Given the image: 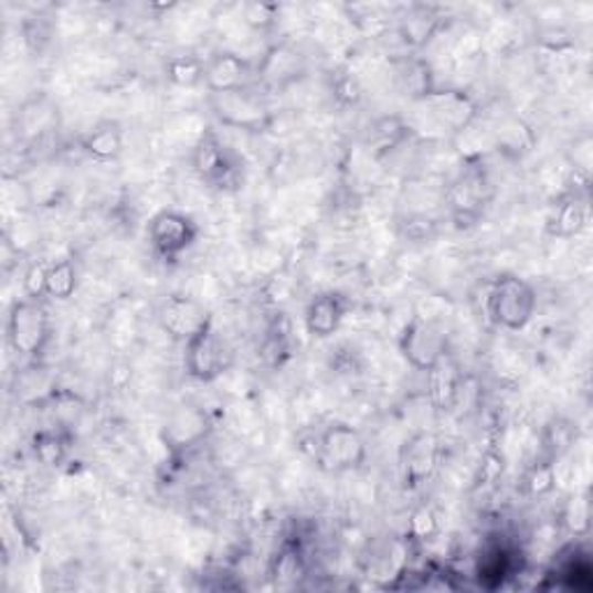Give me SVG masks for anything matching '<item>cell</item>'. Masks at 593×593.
Here are the masks:
<instances>
[{
  "label": "cell",
  "instance_id": "ffe728a7",
  "mask_svg": "<svg viewBox=\"0 0 593 593\" xmlns=\"http://www.w3.org/2000/svg\"><path fill=\"white\" fill-rule=\"evenodd\" d=\"M586 221H589V207L575 193L557 204L550 227H552V234L557 236H578L586 227Z\"/></svg>",
  "mask_w": 593,
  "mask_h": 593
},
{
  "label": "cell",
  "instance_id": "2e32d148",
  "mask_svg": "<svg viewBox=\"0 0 593 593\" xmlns=\"http://www.w3.org/2000/svg\"><path fill=\"white\" fill-rule=\"evenodd\" d=\"M126 147L124 128L116 121H100L82 137V151L96 162H114Z\"/></svg>",
  "mask_w": 593,
  "mask_h": 593
},
{
  "label": "cell",
  "instance_id": "277c9868",
  "mask_svg": "<svg viewBox=\"0 0 593 593\" xmlns=\"http://www.w3.org/2000/svg\"><path fill=\"white\" fill-rule=\"evenodd\" d=\"M209 107L223 126L234 130L265 133L274 121L269 103L251 86L227 93H213V96H209Z\"/></svg>",
  "mask_w": 593,
  "mask_h": 593
},
{
  "label": "cell",
  "instance_id": "d6986e66",
  "mask_svg": "<svg viewBox=\"0 0 593 593\" xmlns=\"http://www.w3.org/2000/svg\"><path fill=\"white\" fill-rule=\"evenodd\" d=\"M80 288V272L75 260L63 257L54 260L46 272V286H44V299L52 301H67L70 297H75Z\"/></svg>",
  "mask_w": 593,
  "mask_h": 593
},
{
  "label": "cell",
  "instance_id": "9c48e42d",
  "mask_svg": "<svg viewBox=\"0 0 593 593\" xmlns=\"http://www.w3.org/2000/svg\"><path fill=\"white\" fill-rule=\"evenodd\" d=\"M441 438L434 432H415L399 449V476L403 489L415 491L434 478L441 464Z\"/></svg>",
  "mask_w": 593,
  "mask_h": 593
},
{
  "label": "cell",
  "instance_id": "9a60e30c",
  "mask_svg": "<svg viewBox=\"0 0 593 593\" xmlns=\"http://www.w3.org/2000/svg\"><path fill=\"white\" fill-rule=\"evenodd\" d=\"M211 432V426L202 411L193 406L177 409L168 422L162 426V441L168 443L172 453H186L195 445H200Z\"/></svg>",
  "mask_w": 593,
  "mask_h": 593
},
{
  "label": "cell",
  "instance_id": "7a4b0ae2",
  "mask_svg": "<svg viewBox=\"0 0 593 593\" xmlns=\"http://www.w3.org/2000/svg\"><path fill=\"white\" fill-rule=\"evenodd\" d=\"M52 339V318L42 299L21 297L8 314V343L19 358L38 360Z\"/></svg>",
  "mask_w": 593,
  "mask_h": 593
},
{
  "label": "cell",
  "instance_id": "ba28073f",
  "mask_svg": "<svg viewBox=\"0 0 593 593\" xmlns=\"http://www.w3.org/2000/svg\"><path fill=\"white\" fill-rule=\"evenodd\" d=\"M449 350L447 335L441 325L413 316L399 337V352L411 369L426 373Z\"/></svg>",
  "mask_w": 593,
  "mask_h": 593
},
{
  "label": "cell",
  "instance_id": "8992f818",
  "mask_svg": "<svg viewBox=\"0 0 593 593\" xmlns=\"http://www.w3.org/2000/svg\"><path fill=\"white\" fill-rule=\"evenodd\" d=\"M149 244L153 253L165 260V263H174L186 251H191L200 236V225L193 216H188L177 209H162L149 221Z\"/></svg>",
  "mask_w": 593,
  "mask_h": 593
},
{
  "label": "cell",
  "instance_id": "44dd1931",
  "mask_svg": "<svg viewBox=\"0 0 593 593\" xmlns=\"http://www.w3.org/2000/svg\"><path fill=\"white\" fill-rule=\"evenodd\" d=\"M304 573H306V561H304V552L299 548V542L286 540L278 548L276 557L272 559V565H269L272 580L280 586H286V584L297 582Z\"/></svg>",
  "mask_w": 593,
  "mask_h": 593
},
{
  "label": "cell",
  "instance_id": "30bf717a",
  "mask_svg": "<svg viewBox=\"0 0 593 593\" xmlns=\"http://www.w3.org/2000/svg\"><path fill=\"white\" fill-rule=\"evenodd\" d=\"M158 325L160 329L177 343L191 341L198 331L213 322L209 308L191 295H170L158 306Z\"/></svg>",
  "mask_w": 593,
  "mask_h": 593
},
{
  "label": "cell",
  "instance_id": "e0dca14e",
  "mask_svg": "<svg viewBox=\"0 0 593 593\" xmlns=\"http://www.w3.org/2000/svg\"><path fill=\"white\" fill-rule=\"evenodd\" d=\"M426 100L432 103L434 112L441 116V121L447 124L453 130L468 128L473 116H476V105H473L462 91L426 93Z\"/></svg>",
  "mask_w": 593,
  "mask_h": 593
},
{
  "label": "cell",
  "instance_id": "d4e9b609",
  "mask_svg": "<svg viewBox=\"0 0 593 593\" xmlns=\"http://www.w3.org/2000/svg\"><path fill=\"white\" fill-rule=\"evenodd\" d=\"M563 525L573 536L582 538L591 531V498L589 494H575L563 510Z\"/></svg>",
  "mask_w": 593,
  "mask_h": 593
},
{
  "label": "cell",
  "instance_id": "f1b7e54d",
  "mask_svg": "<svg viewBox=\"0 0 593 593\" xmlns=\"http://www.w3.org/2000/svg\"><path fill=\"white\" fill-rule=\"evenodd\" d=\"M335 98L341 103V105H358L362 100V88L358 84V80L350 77V75H341L337 82H335Z\"/></svg>",
  "mask_w": 593,
  "mask_h": 593
},
{
  "label": "cell",
  "instance_id": "6da1fadb",
  "mask_svg": "<svg viewBox=\"0 0 593 593\" xmlns=\"http://www.w3.org/2000/svg\"><path fill=\"white\" fill-rule=\"evenodd\" d=\"M538 293L529 280L515 274H504L491 283L487 297L489 320L506 331L527 329L536 316Z\"/></svg>",
  "mask_w": 593,
  "mask_h": 593
},
{
  "label": "cell",
  "instance_id": "f546056e",
  "mask_svg": "<svg viewBox=\"0 0 593 593\" xmlns=\"http://www.w3.org/2000/svg\"><path fill=\"white\" fill-rule=\"evenodd\" d=\"M276 12H278L276 6H257L255 3V6L246 8V21L251 23L253 29L265 31L276 23Z\"/></svg>",
  "mask_w": 593,
  "mask_h": 593
},
{
  "label": "cell",
  "instance_id": "4fadbf2b",
  "mask_svg": "<svg viewBox=\"0 0 593 593\" xmlns=\"http://www.w3.org/2000/svg\"><path fill=\"white\" fill-rule=\"evenodd\" d=\"M350 301L341 293L325 290L308 299L304 308V327L314 339H329L341 329Z\"/></svg>",
  "mask_w": 593,
  "mask_h": 593
},
{
  "label": "cell",
  "instance_id": "8fae6325",
  "mask_svg": "<svg viewBox=\"0 0 593 593\" xmlns=\"http://www.w3.org/2000/svg\"><path fill=\"white\" fill-rule=\"evenodd\" d=\"M487 188H489L487 177L478 168H470L468 172H464L462 179L449 188L447 207H449V213H453V221L459 227L473 225L483 216V209L489 200Z\"/></svg>",
  "mask_w": 593,
  "mask_h": 593
},
{
  "label": "cell",
  "instance_id": "4316f807",
  "mask_svg": "<svg viewBox=\"0 0 593 593\" xmlns=\"http://www.w3.org/2000/svg\"><path fill=\"white\" fill-rule=\"evenodd\" d=\"M409 533L413 540H432L438 533V515L432 506H417L411 512Z\"/></svg>",
  "mask_w": 593,
  "mask_h": 593
},
{
  "label": "cell",
  "instance_id": "ac0fdd59",
  "mask_svg": "<svg viewBox=\"0 0 593 593\" xmlns=\"http://www.w3.org/2000/svg\"><path fill=\"white\" fill-rule=\"evenodd\" d=\"M293 331L286 316H276L265 331V339L260 343V358L267 367H283L293 354Z\"/></svg>",
  "mask_w": 593,
  "mask_h": 593
},
{
  "label": "cell",
  "instance_id": "5b68a950",
  "mask_svg": "<svg viewBox=\"0 0 593 593\" xmlns=\"http://www.w3.org/2000/svg\"><path fill=\"white\" fill-rule=\"evenodd\" d=\"M191 165L198 179L209 188L227 191V188L240 186V160H236V156L227 149V145H223V139L213 130H204L202 137L195 141Z\"/></svg>",
  "mask_w": 593,
  "mask_h": 593
},
{
  "label": "cell",
  "instance_id": "83f0119b",
  "mask_svg": "<svg viewBox=\"0 0 593 593\" xmlns=\"http://www.w3.org/2000/svg\"><path fill=\"white\" fill-rule=\"evenodd\" d=\"M50 265L52 263H46V260H35V263H31L27 274H23V297L44 301V286Z\"/></svg>",
  "mask_w": 593,
  "mask_h": 593
},
{
  "label": "cell",
  "instance_id": "7c38bea8",
  "mask_svg": "<svg viewBox=\"0 0 593 593\" xmlns=\"http://www.w3.org/2000/svg\"><path fill=\"white\" fill-rule=\"evenodd\" d=\"M464 385V373L453 352H445L443 358L426 371V401L436 413H449L459 401Z\"/></svg>",
  "mask_w": 593,
  "mask_h": 593
},
{
  "label": "cell",
  "instance_id": "484cf974",
  "mask_svg": "<svg viewBox=\"0 0 593 593\" xmlns=\"http://www.w3.org/2000/svg\"><path fill=\"white\" fill-rule=\"evenodd\" d=\"M557 483V473H554V462L542 459L536 464L525 478V491L529 496H544L554 489Z\"/></svg>",
  "mask_w": 593,
  "mask_h": 593
},
{
  "label": "cell",
  "instance_id": "3957f363",
  "mask_svg": "<svg viewBox=\"0 0 593 593\" xmlns=\"http://www.w3.org/2000/svg\"><path fill=\"white\" fill-rule=\"evenodd\" d=\"M314 459L322 473H331V476L358 470L367 462V441L354 426L331 422L316 438Z\"/></svg>",
  "mask_w": 593,
  "mask_h": 593
},
{
  "label": "cell",
  "instance_id": "cb8c5ba5",
  "mask_svg": "<svg viewBox=\"0 0 593 593\" xmlns=\"http://www.w3.org/2000/svg\"><path fill=\"white\" fill-rule=\"evenodd\" d=\"M165 75L181 88H195L204 84V61L198 56H172L165 63Z\"/></svg>",
  "mask_w": 593,
  "mask_h": 593
},
{
  "label": "cell",
  "instance_id": "52a82bcc",
  "mask_svg": "<svg viewBox=\"0 0 593 593\" xmlns=\"http://www.w3.org/2000/svg\"><path fill=\"white\" fill-rule=\"evenodd\" d=\"M230 352L225 341L219 337L216 327L209 322L202 331L183 343V369L186 375L198 383H213L227 371Z\"/></svg>",
  "mask_w": 593,
  "mask_h": 593
},
{
  "label": "cell",
  "instance_id": "603a6c76",
  "mask_svg": "<svg viewBox=\"0 0 593 593\" xmlns=\"http://www.w3.org/2000/svg\"><path fill=\"white\" fill-rule=\"evenodd\" d=\"M512 568V557L506 544H489L480 552L478 561V578L487 586H498L504 582L506 575H510Z\"/></svg>",
  "mask_w": 593,
  "mask_h": 593
},
{
  "label": "cell",
  "instance_id": "7402d4cb",
  "mask_svg": "<svg viewBox=\"0 0 593 593\" xmlns=\"http://www.w3.org/2000/svg\"><path fill=\"white\" fill-rule=\"evenodd\" d=\"M33 455L46 468H59L70 455V436L63 430H40L33 441Z\"/></svg>",
  "mask_w": 593,
  "mask_h": 593
},
{
  "label": "cell",
  "instance_id": "5bb4252c",
  "mask_svg": "<svg viewBox=\"0 0 593 593\" xmlns=\"http://www.w3.org/2000/svg\"><path fill=\"white\" fill-rule=\"evenodd\" d=\"M251 63L234 52H219L204 61V88L209 96L251 86Z\"/></svg>",
  "mask_w": 593,
  "mask_h": 593
}]
</instances>
